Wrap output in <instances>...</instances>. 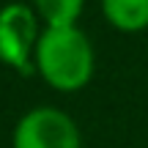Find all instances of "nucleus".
Here are the masks:
<instances>
[{
	"label": "nucleus",
	"mask_w": 148,
	"mask_h": 148,
	"mask_svg": "<svg viewBox=\"0 0 148 148\" xmlns=\"http://www.w3.org/2000/svg\"><path fill=\"white\" fill-rule=\"evenodd\" d=\"M14 148H82V137L69 112L58 107H33L16 121L11 134Z\"/></svg>",
	"instance_id": "obj_3"
},
{
	"label": "nucleus",
	"mask_w": 148,
	"mask_h": 148,
	"mask_svg": "<svg viewBox=\"0 0 148 148\" xmlns=\"http://www.w3.org/2000/svg\"><path fill=\"white\" fill-rule=\"evenodd\" d=\"M36 74L60 93H77L90 82L96 69L93 44L79 30L71 27H44L33 52Z\"/></svg>",
	"instance_id": "obj_1"
},
{
	"label": "nucleus",
	"mask_w": 148,
	"mask_h": 148,
	"mask_svg": "<svg viewBox=\"0 0 148 148\" xmlns=\"http://www.w3.org/2000/svg\"><path fill=\"white\" fill-rule=\"evenodd\" d=\"M101 14L115 30L140 33L148 27V0H99Z\"/></svg>",
	"instance_id": "obj_4"
},
{
	"label": "nucleus",
	"mask_w": 148,
	"mask_h": 148,
	"mask_svg": "<svg viewBox=\"0 0 148 148\" xmlns=\"http://www.w3.org/2000/svg\"><path fill=\"white\" fill-rule=\"evenodd\" d=\"M85 0H33V11L44 27H71L77 25Z\"/></svg>",
	"instance_id": "obj_5"
},
{
	"label": "nucleus",
	"mask_w": 148,
	"mask_h": 148,
	"mask_svg": "<svg viewBox=\"0 0 148 148\" xmlns=\"http://www.w3.org/2000/svg\"><path fill=\"white\" fill-rule=\"evenodd\" d=\"M41 19L36 16L33 5L5 3L0 8V63L19 74L36 71L33 52L41 36Z\"/></svg>",
	"instance_id": "obj_2"
}]
</instances>
